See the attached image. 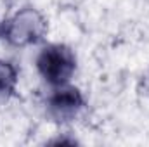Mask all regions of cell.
Instances as JSON below:
<instances>
[{
    "label": "cell",
    "mask_w": 149,
    "mask_h": 147,
    "mask_svg": "<svg viewBox=\"0 0 149 147\" xmlns=\"http://www.w3.org/2000/svg\"><path fill=\"white\" fill-rule=\"evenodd\" d=\"M0 35H2V23H0Z\"/></svg>",
    "instance_id": "cell-5"
},
{
    "label": "cell",
    "mask_w": 149,
    "mask_h": 147,
    "mask_svg": "<svg viewBox=\"0 0 149 147\" xmlns=\"http://www.w3.org/2000/svg\"><path fill=\"white\" fill-rule=\"evenodd\" d=\"M37 69L40 76L52 87L68 85L76 71V55L64 43H50L40 50Z\"/></svg>",
    "instance_id": "cell-2"
},
{
    "label": "cell",
    "mask_w": 149,
    "mask_h": 147,
    "mask_svg": "<svg viewBox=\"0 0 149 147\" xmlns=\"http://www.w3.org/2000/svg\"><path fill=\"white\" fill-rule=\"evenodd\" d=\"M17 87V69L9 62L0 59V104L7 102Z\"/></svg>",
    "instance_id": "cell-4"
},
{
    "label": "cell",
    "mask_w": 149,
    "mask_h": 147,
    "mask_svg": "<svg viewBox=\"0 0 149 147\" xmlns=\"http://www.w3.org/2000/svg\"><path fill=\"white\" fill-rule=\"evenodd\" d=\"M47 19L33 7H24L2 23V37L14 47H30L47 35Z\"/></svg>",
    "instance_id": "cell-1"
},
{
    "label": "cell",
    "mask_w": 149,
    "mask_h": 147,
    "mask_svg": "<svg viewBox=\"0 0 149 147\" xmlns=\"http://www.w3.org/2000/svg\"><path fill=\"white\" fill-rule=\"evenodd\" d=\"M85 109V99L76 87L61 85L47 99V114L57 123L74 121Z\"/></svg>",
    "instance_id": "cell-3"
}]
</instances>
